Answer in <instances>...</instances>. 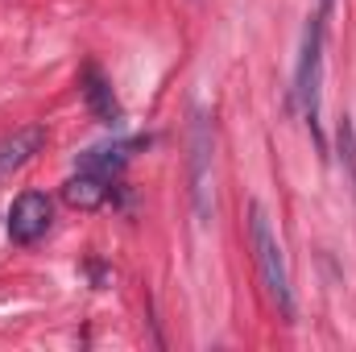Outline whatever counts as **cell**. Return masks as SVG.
Returning <instances> with one entry per match:
<instances>
[{"label":"cell","mask_w":356,"mask_h":352,"mask_svg":"<svg viewBox=\"0 0 356 352\" xmlns=\"http://www.w3.org/2000/svg\"><path fill=\"white\" fill-rule=\"evenodd\" d=\"M336 0H319V8L307 17V33H302V54H298V71H294V104L302 108L319 150H323V133H319V83H323V42H327V21H332Z\"/></svg>","instance_id":"6da1fadb"},{"label":"cell","mask_w":356,"mask_h":352,"mask_svg":"<svg viewBox=\"0 0 356 352\" xmlns=\"http://www.w3.org/2000/svg\"><path fill=\"white\" fill-rule=\"evenodd\" d=\"M249 245H253V262L261 273V286L273 298V307L282 311V319L290 323L294 319V294H290V273H286V257H282V245L269 228V216L261 203H249Z\"/></svg>","instance_id":"7a4b0ae2"},{"label":"cell","mask_w":356,"mask_h":352,"mask_svg":"<svg viewBox=\"0 0 356 352\" xmlns=\"http://www.w3.org/2000/svg\"><path fill=\"white\" fill-rule=\"evenodd\" d=\"M54 220V203L42 191H21L8 207V241L13 245H38L50 232Z\"/></svg>","instance_id":"3957f363"},{"label":"cell","mask_w":356,"mask_h":352,"mask_svg":"<svg viewBox=\"0 0 356 352\" xmlns=\"http://www.w3.org/2000/svg\"><path fill=\"white\" fill-rule=\"evenodd\" d=\"M79 95H83L88 112L99 125H108V129H120L124 125V108H120V99L112 91V79L95 63H83V71H79Z\"/></svg>","instance_id":"277c9868"},{"label":"cell","mask_w":356,"mask_h":352,"mask_svg":"<svg viewBox=\"0 0 356 352\" xmlns=\"http://www.w3.org/2000/svg\"><path fill=\"white\" fill-rule=\"evenodd\" d=\"M149 137H124V141H104V145H91L79 154V170H91V175L104 178H120V170L133 162L137 150H145Z\"/></svg>","instance_id":"5b68a950"},{"label":"cell","mask_w":356,"mask_h":352,"mask_svg":"<svg viewBox=\"0 0 356 352\" xmlns=\"http://www.w3.org/2000/svg\"><path fill=\"white\" fill-rule=\"evenodd\" d=\"M207 162H211V133H207V120L195 112V129H191V195H195L199 220L211 216V203H207V186H211Z\"/></svg>","instance_id":"8992f818"},{"label":"cell","mask_w":356,"mask_h":352,"mask_svg":"<svg viewBox=\"0 0 356 352\" xmlns=\"http://www.w3.org/2000/svg\"><path fill=\"white\" fill-rule=\"evenodd\" d=\"M42 145H46V129H42V125H25V129L8 133V137L0 141V182L13 178L21 166H29V162L42 154Z\"/></svg>","instance_id":"52a82bcc"},{"label":"cell","mask_w":356,"mask_h":352,"mask_svg":"<svg viewBox=\"0 0 356 352\" xmlns=\"http://www.w3.org/2000/svg\"><path fill=\"white\" fill-rule=\"evenodd\" d=\"M116 178H104V175H91V170H75V175L63 182V199L71 203V207H79V211H95V207H104L112 195H116Z\"/></svg>","instance_id":"ba28073f"},{"label":"cell","mask_w":356,"mask_h":352,"mask_svg":"<svg viewBox=\"0 0 356 352\" xmlns=\"http://www.w3.org/2000/svg\"><path fill=\"white\" fill-rule=\"evenodd\" d=\"M336 154H340V170H344L348 186H353V199H356V125L348 112L336 125Z\"/></svg>","instance_id":"9c48e42d"}]
</instances>
